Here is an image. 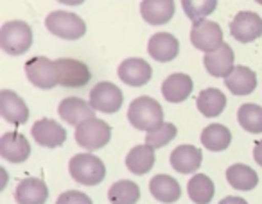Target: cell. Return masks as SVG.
Wrapping results in <instances>:
<instances>
[{"label":"cell","instance_id":"cell-36","mask_svg":"<svg viewBox=\"0 0 262 204\" xmlns=\"http://www.w3.org/2000/svg\"><path fill=\"white\" fill-rule=\"evenodd\" d=\"M58 2H61V4H67V6H81L84 0H58Z\"/></svg>","mask_w":262,"mask_h":204},{"label":"cell","instance_id":"cell-33","mask_svg":"<svg viewBox=\"0 0 262 204\" xmlns=\"http://www.w3.org/2000/svg\"><path fill=\"white\" fill-rule=\"evenodd\" d=\"M56 204H94L92 199L83 192H77V190H69V192H63L58 197Z\"/></svg>","mask_w":262,"mask_h":204},{"label":"cell","instance_id":"cell-35","mask_svg":"<svg viewBox=\"0 0 262 204\" xmlns=\"http://www.w3.org/2000/svg\"><path fill=\"white\" fill-rule=\"evenodd\" d=\"M219 204H248L243 197H225Z\"/></svg>","mask_w":262,"mask_h":204},{"label":"cell","instance_id":"cell-34","mask_svg":"<svg viewBox=\"0 0 262 204\" xmlns=\"http://www.w3.org/2000/svg\"><path fill=\"white\" fill-rule=\"evenodd\" d=\"M253 160L262 167V140L255 143V147H253Z\"/></svg>","mask_w":262,"mask_h":204},{"label":"cell","instance_id":"cell-30","mask_svg":"<svg viewBox=\"0 0 262 204\" xmlns=\"http://www.w3.org/2000/svg\"><path fill=\"white\" fill-rule=\"evenodd\" d=\"M239 125L248 133H262V108L257 104H243L237 111Z\"/></svg>","mask_w":262,"mask_h":204},{"label":"cell","instance_id":"cell-15","mask_svg":"<svg viewBox=\"0 0 262 204\" xmlns=\"http://www.w3.org/2000/svg\"><path fill=\"white\" fill-rule=\"evenodd\" d=\"M49 199V188L43 179L27 177L16 185L15 200L18 204H45Z\"/></svg>","mask_w":262,"mask_h":204},{"label":"cell","instance_id":"cell-27","mask_svg":"<svg viewBox=\"0 0 262 204\" xmlns=\"http://www.w3.org/2000/svg\"><path fill=\"white\" fill-rule=\"evenodd\" d=\"M226 181L230 186L235 190H243V192H250L258 185V175L251 167L243 163H235L228 167L226 170Z\"/></svg>","mask_w":262,"mask_h":204},{"label":"cell","instance_id":"cell-12","mask_svg":"<svg viewBox=\"0 0 262 204\" xmlns=\"http://www.w3.org/2000/svg\"><path fill=\"white\" fill-rule=\"evenodd\" d=\"M0 156L9 163H24L31 156L29 140L18 131L4 133L0 138Z\"/></svg>","mask_w":262,"mask_h":204},{"label":"cell","instance_id":"cell-8","mask_svg":"<svg viewBox=\"0 0 262 204\" xmlns=\"http://www.w3.org/2000/svg\"><path fill=\"white\" fill-rule=\"evenodd\" d=\"M190 41L196 48L203 52H214L221 47L223 41V31L212 20H200V22L192 23L190 29Z\"/></svg>","mask_w":262,"mask_h":204},{"label":"cell","instance_id":"cell-24","mask_svg":"<svg viewBox=\"0 0 262 204\" xmlns=\"http://www.w3.org/2000/svg\"><path fill=\"white\" fill-rule=\"evenodd\" d=\"M198 110L203 117L207 118H214L225 111L226 108V97L221 90L217 88H205L201 90V93L198 95Z\"/></svg>","mask_w":262,"mask_h":204},{"label":"cell","instance_id":"cell-37","mask_svg":"<svg viewBox=\"0 0 262 204\" xmlns=\"http://www.w3.org/2000/svg\"><path fill=\"white\" fill-rule=\"evenodd\" d=\"M255 2H257V4H260V6H262V0H255Z\"/></svg>","mask_w":262,"mask_h":204},{"label":"cell","instance_id":"cell-23","mask_svg":"<svg viewBox=\"0 0 262 204\" xmlns=\"http://www.w3.org/2000/svg\"><path fill=\"white\" fill-rule=\"evenodd\" d=\"M149 190L151 195L158 200V202L164 204H171L182 197V188H180V183L174 177L165 174H158L155 175L149 181Z\"/></svg>","mask_w":262,"mask_h":204},{"label":"cell","instance_id":"cell-26","mask_svg":"<svg viewBox=\"0 0 262 204\" xmlns=\"http://www.w3.org/2000/svg\"><path fill=\"white\" fill-rule=\"evenodd\" d=\"M230 142H232V133L223 124H210L201 131V145L212 152L228 149Z\"/></svg>","mask_w":262,"mask_h":204},{"label":"cell","instance_id":"cell-22","mask_svg":"<svg viewBox=\"0 0 262 204\" xmlns=\"http://www.w3.org/2000/svg\"><path fill=\"white\" fill-rule=\"evenodd\" d=\"M225 84L233 95H250L257 88V73L244 65H237L228 77H225Z\"/></svg>","mask_w":262,"mask_h":204},{"label":"cell","instance_id":"cell-6","mask_svg":"<svg viewBox=\"0 0 262 204\" xmlns=\"http://www.w3.org/2000/svg\"><path fill=\"white\" fill-rule=\"evenodd\" d=\"M26 75L29 79V83H33L36 88L41 90H51L56 84H59V77H58V63L51 61L49 58H36L29 59L26 63Z\"/></svg>","mask_w":262,"mask_h":204},{"label":"cell","instance_id":"cell-28","mask_svg":"<svg viewBox=\"0 0 262 204\" xmlns=\"http://www.w3.org/2000/svg\"><path fill=\"white\" fill-rule=\"evenodd\" d=\"M187 193H189L190 200L196 204H208L214 199L215 186L212 179L205 174H194L190 177L189 185H187Z\"/></svg>","mask_w":262,"mask_h":204},{"label":"cell","instance_id":"cell-4","mask_svg":"<svg viewBox=\"0 0 262 204\" xmlns=\"http://www.w3.org/2000/svg\"><path fill=\"white\" fill-rule=\"evenodd\" d=\"M110 138H112V128L101 118L92 117L76 125V142L86 150L102 149L108 145Z\"/></svg>","mask_w":262,"mask_h":204},{"label":"cell","instance_id":"cell-20","mask_svg":"<svg viewBox=\"0 0 262 204\" xmlns=\"http://www.w3.org/2000/svg\"><path fill=\"white\" fill-rule=\"evenodd\" d=\"M147 52L151 58L160 63L172 61L180 52V41L171 33H157L147 43Z\"/></svg>","mask_w":262,"mask_h":204},{"label":"cell","instance_id":"cell-18","mask_svg":"<svg viewBox=\"0 0 262 204\" xmlns=\"http://www.w3.org/2000/svg\"><path fill=\"white\" fill-rule=\"evenodd\" d=\"M203 154L198 147L194 145H178L171 152V167L180 174H194L201 167Z\"/></svg>","mask_w":262,"mask_h":204},{"label":"cell","instance_id":"cell-29","mask_svg":"<svg viewBox=\"0 0 262 204\" xmlns=\"http://www.w3.org/2000/svg\"><path fill=\"white\" fill-rule=\"evenodd\" d=\"M108 199L112 204H137L140 199V188L137 183L122 179L110 186Z\"/></svg>","mask_w":262,"mask_h":204},{"label":"cell","instance_id":"cell-11","mask_svg":"<svg viewBox=\"0 0 262 204\" xmlns=\"http://www.w3.org/2000/svg\"><path fill=\"white\" fill-rule=\"evenodd\" d=\"M117 73H119V79L122 81L124 84L139 88L151 81V77H153V68H151L149 63L144 61V59L129 58L120 63Z\"/></svg>","mask_w":262,"mask_h":204},{"label":"cell","instance_id":"cell-3","mask_svg":"<svg viewBox=\"0 0 262 204\" xmlns=\"http://www.w3.org/2000/svg\"><path fill=\"white\" fill-rule=\"evenodd\" d=\"M69 172L74 181L84 186H97L104 179L106 167L94 154H76L69 161Z\"/></svg>","mask_w":262,"mask_h":204},{"label":"cell","instance_id":"cell-5","mask_svg":"<svg viewBox=\"0 0 262 204\" xmlns=\"http://www.w3.org/2000/svg\"><path fill=\"white\" fill-rule=\"evenodd\" d=\"M45 27L54 36L63 40H79L86 33V23L83 18L69 11H52L45 18Z\"/></svg>","mask_w":262,"mask_h":204},{"label":"cell","instance_id":"cell-2","mask_svg":"<svg viewBox=\"0 0 262 204\" xmlns=\"http://www.w3.org/2000/svg\"><path fill=\"white\" fill-rule=\"evenodd\" d=\"M33 45V29L22 20L6 22L0 29V47L9 56H22Z\"/></svg>","mask_w":262,"mask_h":204},{"label":"cell","instance_id":"cell-13","mask_svg":"<svg viewBox=\"0 0 262 204\" xmlns=\"http://www.w3.org/2000/svg\"><path fill=\"white\" fill-rule=\"evenodd\" d=\"M31 135H33L34 142L38 145L49 147V149L61 147L67 140V131L58 122L51 120V118H41V120L34 122L33 129H31Z\"/></svg>","mask_w":262,"mask_h":204},{"label":"cell","instance_id":"cell-32","mask_svg":"<svg viewBox=\"0 0 262 204\" xmlns=\"http://www.w3.org/2000/svg\"><path fill=\"white\" fill-rule=\"evenodd\" d=\"M176 133H178V129H176L174 124H171V122H164V124H160L157 129H153V131L147 133L146 143L153 147V149H160V147H165L172 138H174Z\"/></svg>","mask_w":262,"mask_h":204},{"label":"cell","instance_id":"cell-31","mask_svg":"<svg viewBox=\"0 0 262 204\" xmlns=\"http://www.w3.org/2000/svg\"><path fill=\"white\" fill-rule=\"evenodd\" d=\"M182 6L187 18L196 23L200 20H205V16L212 15L215 11L217 0H182Z\"/></svg>","mask_w":262,"mask_h":204},{"label":"cell","instance_id":"cell-17","mask_svg":"<svg viewBox=\"0 0 262 204\" xmlns=\"http://www.w3.org/2000/svg\"><path fill=\"white\" fill-rule=\"evenodd\" d=\"M174 0H142L140 15L151 26H164L174 16Z\"/></svg>","mask_w":262,"mask_h":204},{"label":"cell","instance_id":"cell-10","mask_svg":"<svg viewBox=\"0 0 262 204\" xmlns=\"http://www.w3.org/2000/svg\"><path fill=\"white\" fill-rule=\"evenodd\" d=\"M58 77L59 86L65 88H83L90 81L92 73L88 66L79 59H69L63 58L58 59Z\"/></svg>","mask_w":262,"mask_h":204},{"label":"cell","instance_id":"cell-7","mask_svg":"<svg viewBox=\"0 0 262 204\" xmlns=\"http://www.w3.org/2000/svg\"><path fill=\"white\" fill-rule=\"evenodd\" d=\"M124 102V95L113 83H97L90 90V106L101 113H117Z\"/></svg>","mask_w":262,"mask_h":204},{"label":"cell","instance_id":"cell-21","mask_svg":"<svg viewBox=\"0 0 262 204\" xmlns=\"http://www.w3.org/2000/svg\"><path fill=\"white\" fill-rule=\"evenodd\" d=\"M192 79L187 73H171L162 83V95H164L165 100L178 104V102H183L192 93Z\"/></svg>","mask_w":262,"mask_h":204},{"label":"cell","instance_id":"cell-16","mask_svg":"<svg viewBox=\"0 0 262 204\" xmlns=\"http://www.w3.org/2000/svg\"><path fill=\"white\" fill-rule=\"evenodd\" d=\"M203 65L212 77H228L232 73V70L235 68L232 47L223 43L217 50L208 52L203 58Z\"/></svg>","mask_w":262,"mask_h":204},{"label":"cell","instance_id":"cell-25","mask_svg":"<svg viewBox=\"0 0 262 204\" xmlns=\"http://www.w3.org/2000/svg\"><path fill=\"white\" fill-rule=\"evenodd\" d=\"M155 165V149L151 145H137L127 152L126 167L131 174L144 175L153 168Z\"/></svg>","mask_w":262,"mask_h":204},{"label":"cell","instance_id":"cell-1","mask_svg":"<svg viewBox=\"0 0 262 204\" xmlns=\"http://www.w3.org/2000/svg\"><path fill=\"white\" fill-rule=\"evenodd\" d=\"M127 120L139 131H153L160 124H164V110L153 97H137L129 104Z\"/></svg>","mask_w":262,"mask_h":204},{"label":"cell","instance_id":"cell-19","mask_svg":"<svg viewBox=\"0 0 262 204\" xmlns=\"http://www.w3.org/2000/svg\"><path fill=\"white\" fill-rule=\"evenodd\" d=\"M58 113L63 122L70 125H79L86 118L94 117V108L79 97H67L59 102Z\"/></svg>","mask_w":262,"mask_h":204},{"label":"cell","instance_id":"cell-9","mask_svg":"<svg viewBox=\"0 0 262 204\" xmlns=\"http://www.w3.org/2000/svg\"><path fill=\"white\" fill-rule=\"evenodd\" d=\"M230 33L241 43H251L262 34V18L253 11H241L230 23Z\"/></svg>","mask_w":262,"mask_h":204},{"label":"cell","instance_id":"cell-14","mask_svg":"<svg viewBox=\"0 0 262 204\" xmlns=\"http://www.w3.org/2000/svg\"><path fill=\"white\" fill-rule=\"evenodd\" d=\"M0 113L6 122L13 125H22L29 120V108L20 95L11 90L0 91Z\"/></svg>","mask_w":262,"mask_h":204}]
</instances>
